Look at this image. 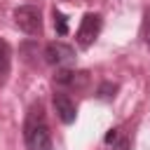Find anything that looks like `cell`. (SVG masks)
<instances>
[{
  "label": "cell",
  "instance_id": "1",
  "mask_svg": "<svg viewBox=\"0 0 150 150\" xmlns=\"http://www.w3.org/2000/svg\"><path fill=\"white\" fill-rule=\"evenodd\" d=\"M23 141L28 150H52V136L45 120V110L40 103L30 105L26 122H23Z\"/></svg>",
  "mask_w": 150,
  "mask_h": 150
},
{
  "label": "cell",
  "instance_id": "2",
  "mask_svg": "<svg viewBox=\"0 0 150 150\" xmlns=\"http://www.w3.org/2000/svg\"><path fill=\"white\" fill-rule=\"evenodd\" d=\"M14 23L26 35H40L42 33V14L35 5H21L14 9Z\"/></svg>",
  "mask_w": 150,
  "mask_h": 150
},
{
  "label": "cell",
  "instance_id": "3",
  "mask_svg": "<svg viewBox=\"0 0 150 150\" xmlns=\"http://www.w3.org/2000/svg\"><path fill=\"white\" fill-rule=\"evenodd\" d=\"M101 26H103L101 14H94V12L84 14L82 21H80L77 35H75V38H77V45H80V47H91L94 40L98 38V33H101Z\"/></svg>",
  "mask_w": 150,
  "mask_h": 150
},
{
  "label": "cell",
  "instance_id": "4",
  "mask_svg": "<svg viewBox=\"0 0 150 150\" xmlns=\"http://www.w3.org/2000/svg\"><path fill=\"white\" fill-rule=\"evenodd\" d=\"M45 61L49 66H68L75 61V49L66 42H49L45 47Z\"/></svg>",
  "mask_w": 150,
  "mask_h": 150
},
{
  "label": "cell",
  "instance_id": "5",
  "mask_svg": "<svg viewBox=\"0 0 150 150\" xmlns=\"http://www.w3.org/2000/svg\"><path fill=\"white\" fill-rule=\"evenodd\" d=\"M54 82L59 87H68V89H82L89 82V73L87 70H70V68H61L54 75Z\"/></svg>",
  "mask_w": 150,
  "mask_h": 150
},
{
  "label": "cell",
  "instance_id": "6",
  "mask_svg": "<svg viewBox=\"0 0 150 150\" xmlns=\"http://www.w3.org/2000/svg\"><path fill=\"white\" fill-rule=\"evenodd\" d=\"M52 103H54V110H56V115H59V120H61L63 124H73V122H75V117H77V108H75V101H73L68 94L56 91Z\"/></svg>",
  "mask_w": 150,
  "mask_h": 150
},
{
  "label": "cell",
  "instance_id": "7",
  "mask_svg": "<svg viewBox=\"0 0 150 150\" xmlns=\"http://www.w3.org/2000/svg\"><path fill=\"white\" fill-rule=\"evenodd\" d=\"M9 66H12V49H9V45L0 38V84L7 80V75H9Z\"/></svg>",
  "mask_w": 150,
  "mask_h": 150
},
{
  "label": "cell",
  "instance_id": "8",
  "mask_svg": "<svg viewBox=\"0 0 150 150\" xmlns=\"http://www.w3.org/2000/svg\"><path fill=\"white\" fill-rule=\"evenodd\" d=\"M115 94H117V84H115V82H108V80L101 82L98 89H96V96H98L101 101H112Z\"/></svg>",
  "mask_w": 150,
  "mask_h": 150
},
{
  "label": "cell",
  "instance_id": "9",
  "mask_svg": "<svg viewBox=\"0 0 150 150\" xmlns=\"http://www.w3.org/2000/svg\"><path fill=\"white\" fill-rule=\"evenodd\" d=\"M54 28H56V33L59 35H68V16L63 14V12H59V9H54Z\"/></svg>",
  "mask_w": 150,
  "mask_h": 150
},
{
  "label": "cell",
  "instance_id": "10",
  "mask_svg": "<svg viewBox=\"0 0 150 150\" xmlns=\"http://www.w3.org/2000/svg\"><path fill=\"white\" fill-rule=\"evenodd\" d=\"M141 35H143V40L150 45V9H145L143 12V23H141Z\"/></svg>",
  "mask_w": 150,
  "mask_h": 150
},
{
  "label": "cell",
  "instance_id": "11",
  "mask_svg": "<svg viewBox=\"0 0 150 150\" xmlns=\"http://www.w3.org/2000/svg\"><path fill=\"white\" fill-rule=\"evenodd\" d=\"M117 138H120V129L115 127V129H110V131L105 134V138H103V141H105V143H115Z\"/></svg>",
  "mask_w": 150,
  "mask_h": 150
},
{
  "label": "cell",
  "instance_id": "12",
  "mask_svg": "<svg viewBox=\"0 0 150 150\" xmlns=\"http://www.w3.org/2000/svg\"><path fill=\"white\" fill-rule=\"evenodd\" d=\"M112 150H129V141H127V138H122V141H117V143L112 145Z\"/></svg>",
  "mask_w": 150,
  "mask_h": 150
}]
</instances>
